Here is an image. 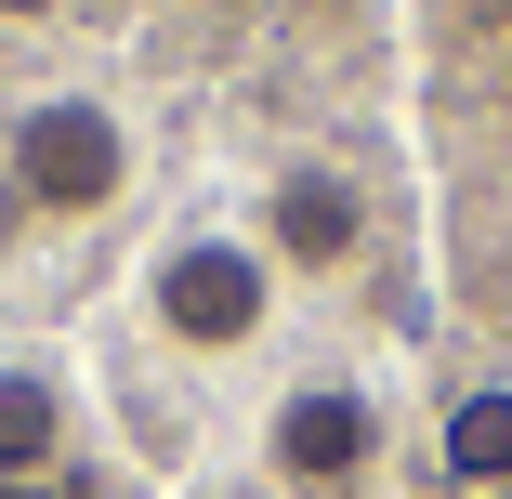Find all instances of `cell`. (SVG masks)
I'll use <instances>...</instances> for the list:
<instances>
[{"mask_svg":"<svg viewBox=\"0 0 512 499\" xmlns=\"http://www.w3.org/2000/svg\"><path fill=\"white\" fill-rule=\"evenodd\" d=\"M447 473H460V486H512V394H499V381L447 408Z\"/></svg>","mask_w":512,"mask_h":499,"instance_id":"obj_6","label":"cell"},{"mask_svg":"<svg viewBox=\"0 0 512 499\" xmlns=\"http://www.w3.org/2000/svg\"><path fill=\"white\" fill-rule=\"evenodd\" d=\"M66 447H79V394H66L40 355H0V486L66 473Z\"/></svg>","mask_w":512,"mask_h":499,"instance_id":"obj_5","label":"cell"},{"mask_svg":"<svg viewBox=\"0 0 512 499\" xmlns=\"http://www.w3.org/2000/svg\"><path fill=\"white\" fill-rule=\"evenodd\" d=\"M276 289L289 276L263 263V237H224V224H184L145 250V316L171 355H250L276 329Z\"/></svg>","mask_w":512,"mask_h":499,"instance_id":"obj_2","label":"cell"},{"mask_svg":"<svg viewBox=\"0 0 512 499\" xmlns=\"http://www.w3.org/2000/svg\"><path fill=\"white\" fill-rule=\"evenodd\" d=\"M368 237H381V211H368V184L342 171V158H289L276 184H263V263L276 276H355L368 263Z\"/></svg>","mask_w":512,"mask_h":499,"instance_id":"obj_4","label":"cell"},{"mask_svg":"<svg viewBox=\"0 0 512 499\" xmlns=\"http://www.w3.org/2000/svg\"><path fill=\"white\" fill-rule=\"evenodd\" d=\"M132 171H145V145H132V119L106 92H40L0 132V184L27 197V224H106L132 197Z\"/></svg>","mask_w":512,"mask_h":499,"instance_id":"obj_1","label":"cell"},{"mask_svg":"<svg viewBox=\"0 0 512 499\" xmlns=\"http://www.w3.org/2000/svg\"><path fill=\"white\" fill-rule=\"evenodd\" d=\"M263 473L289 499H368L381 473V408L355 381H289L276 408H263Z\"/></svg>","mask_w":512,"mask_h":499,"instance_id":"obj_3","label":"cell"},{"mask_svg":"<svg viewBox=\"0 0 512 499\" xmlns=\"http://www.w3.org/2000/svg\"><path fill=\"white\" fill-rule=\"evenodd\" d=\"M0 14H53V0H0Z\"/></svg>","mask_w":512,"mask_h":499,"instance_id":"obj_7","label":"cell"}]
</instances>
